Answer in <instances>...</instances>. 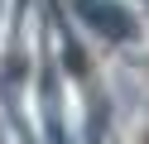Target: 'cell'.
Wrapping results in <instances>:
<instances>
[{
	"mask_svg": "<svg viewBox=\"0 0 149 144\" xmlns=\"http://www.w3.org/2000/svg\"><path fill=\"white\" fill-rule=\"evenodd\" d=\"M130 144H149V120H139V125H135V139H130Z\"/></svg>",
	"mask_w": 149,
	"mask_h": 144,
	"instance_id": "cell-1",
	"label": "cell"
},
{
	"mask_svg": "<svg viewBox=\"0 0 149 144\" xmlns=\"http://www.w3.org/2000/svg\"><path fill=\"white\" fill-rule=\"evenodd\" d=\"M139 67H144V77H149V53H144V58H139Z\"/></svg>",
	"mask_w": 149,
	"mask_h": 144,
	"instance_id": "cell-2",
	"label": "cell"
}]
</instances>
